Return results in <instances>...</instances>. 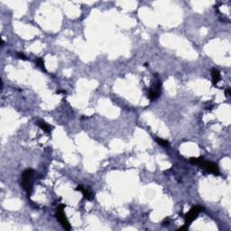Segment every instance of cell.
I'll return each instance as SVG.
<instances>
[{
	"instance_id": "6da1fadb",
	"label": "cell",
	"mask_w": 231,
	"mask_h": 231,
	"mask_svg": "<svg viewBox=\"0 0 231 231\" xmlns=\"http://www.w3.org/2000/svg\"><path fill=\"white\" fill-rule=\"evenodd\" d=\"M35 171L33 169H26L22 173V185L28 195L32 193L33 190V176Z\"/></svg>"
},
{
	"instance_id": "7a4b0ae2",
	"label": "cell",
	"mask_w": 231,
	"mask_h": 231,
	"mask_svg": "<svg viewBox=\"0 0 231 231\" xmlns=\"http://www.w3.org/2000/svg\"><path fill=\"white\" fill-rule=\"evenodd\" d=\"M65 205L61 204L58 209H57V212H56V218L57 219L59 220V222L61 223V225L63 227L64 229L66 230H71V225H70V222L68 221L67 218H66V215L64 213V209H65Z\"/></svg>"
},
{
	"instance_id": "3957f363",
	"label": "cell",
	"mask_w": 231,
	"mask_h": 231,
	"mask_svg": "<svg viewBox=\"0 0 231 231\" xmlns=\"http://www.w3.org/2000/svg\"><path fill=\"white\" fill-rule=\"evenodd\" d=\"M204 210V208L203 207H201V206H194V207H192L190 210V211L185 215V224L187 227H189V225L194 220V219H197V217H198V215L200 213V212H202Z\"/></svg>"
},
{
	"instance_id": "277c9868",
	"label": "cell",
	"mask_w": 231,
	"mask_h": 231,
	"mask_svg": "<svg viewBox=\"0 0 231 231\" xmlns=\"http://www.w3.org/2000/svg\"><path fill=\"white\" fill-rule=\"evenodd\" d=\"M200 165L201 168H203L204 170H206V171H207L208 173H212V174H214V175H219V167H218V165H217L215 163L208 162V161L203 160Z\"/></svg>"
},
{
	"instance_id": "5b68a950",
	"label": "cell",
	"mask_w": 231,
	"mask_h": 231,
	"mask_svg": "<svg viewBox=\"0 0 231 231\" xmlns=\"http://www.w3.org/2000/svg\"><path fill=\"white\" fill-rule=\"evenodd\" d=\"M76 190H78V191H81V192H82V194H83V196H84V198H86L87 200H91V199L93 198L92 192H91L89 189H86V188H84V187H83V186H81V185L77 186Z\"/></svg>"
},
{
	"instance_id": "8992f818",
	"label": "cell",
	"mask_w": 231,
	"mask_h": 231,
	"mask_svg": "<svg viewBox=\"0 0 231 231\" xmlns=\"http://www.w3.org/2000/svg\"><path fill=\"white\" fill-rule=\"evenodd\" d=\"M211 75H212V82L214 85H217V83L220 81V72L217 69H212L211 71Z\"/></svg>"
},
{
	"instance_id": "52a82bcc",
	"label": "cell",
	"mask_w": 231,
	"mask_h": 231,
	"mask_svg": "<svg viewBox=\"0 0 231 231\" xmlns=\"http://www.w3.org/2000/svg\"><path fill=\"white\" fill-rule=\"evenodd\" d=\"M37 125L39 126V127L41 128V129H43L44 131H45L47 133H50L51 130V128H52V127L51 126H50L49 124H47L45 121H44V120H39L38 122H37Z\"/></svg>"
},
{
	"instance_id": "ba28073f",
	"label": "cell",
	"mask_w": 231,
	"mask_h": 231,
	"mask_svg": "<svg viewBox=\"0 0 231 231\" xmlns=\"http://www.w3.org/2000/svg\"><path fill=\"white\" fill-rule=\"evenodd\" d=\"M160 96V91L154 90V89H151L149 91H148V97L150 100H154L156 99L158 97Z\"/></svg>"
},
{
	"instance_id": "9c48e42d",
	"label": "cell",
	"mask_w": 231,
	"mask_h": 231,
	"mask_svg": "<svg viewBox=\"0 0 231 231\" xmlns=\"http://www.w3.org/2000/svg\"><path fill=\"white\" fill-rule=\"evenodd\" d=\"M35 63L37 64V66L38 67H40L43 71H45V72H46V69H45V61H44V60L42 59V58H37L36 60H35Z\"/></svg>"
},
{
	"instance_id": "30bf717a",
	"label": "cell",
	"mask_w": 231,
	"mask_h": 231,
	"mask_svg": "<svg viewBox=\"0 0 231 231\" xmlns=\"http://www.w3.org/2000/svg\"><path fill=\"white\" fill-rule=\"evenodd\" d=\"M156 142L161 145V146H163V147H168L169 146V142L167 140H164V139H161V138H155Z\"/></svg>"
},
{
	"instance_id": "8fae6325",
	"label": "cell",
	"mask_w": 231,
	"mask_h": 231,
	"mask_svg": "<svg viewBox=\"0 0 231 231\" xmlns=\"http://www.w3.org/2000/svg\"><path fill=\"white\" fill-rule=\"evenodd\" d=\"M17 56L20 58V59H22V60H26V56L24 54V53H21V52H18L17 53Z\"/></svg>"
},
{
	"instance_id": "7c38bea8",
	"label": "cell",
	"mask_w": 231,
	"mask_h": 231,
	"mask_svg": "<svg viewBox=\"0 0 231 231\" xmlns=\"http://www.w3.org/2000/svg\"><path fill=\"white\" fill-rule=\"evenodd\" d=\"M229 94H230V90H228V91H227V95L229 96Z\"/></svg>"
}]
</instances>
